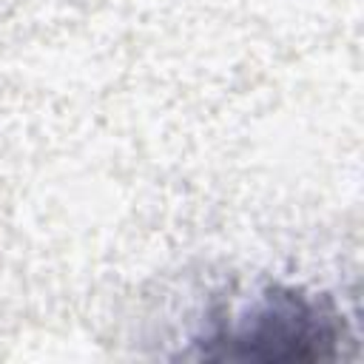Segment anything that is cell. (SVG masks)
<instances>
[{"label": "cell", "mask_w": 364, "mask_h": 364, "mask_svg": "<svg viewBox=\"0 0 364 364\" xmlns=\"http://www.w3.org/2000/svg\"><path fill=\"white\" fill-rule=\"evenodd\" d=\"M353 341L347 313L327 290L267 282L236 304H216L179 353L196 361H336Z\"/></svg>", "instance_id": "1"}]
</instances>
